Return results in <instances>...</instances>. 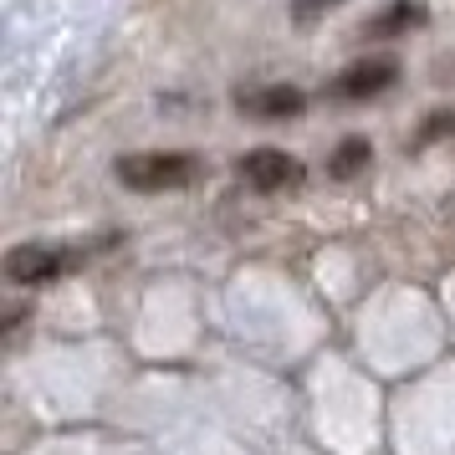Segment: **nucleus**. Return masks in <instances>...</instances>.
Wrapping results in <instances>:
<instances>
[{"label":"nucleus","mask_w":455,"mask_h":455,"mask_svg":"<svg viewBox=\"0 0 455 455\" xmlns=\"http://www.w3.org/2000/svg\"><path fill=\"white\" fill-rule=\"evenodd\" d=\"M241 174H246V185H256V189H287V185L302 180V164H297L291 154H282V148H256V154L241 159Z\"/></svg>","instance_id":"7ed1b4c3"},{"label":"nucleus","mask_w":455,"mask_h":455,"mask_svg":"<svg viewBox=\"0 0 455 455\" xmlns=\"http://www.w3.org/2000/svg\"><path fill=\"white\" fill-rule=\"evenodd\" d=\"M394 72H399L394 62H353L348 72L338 77V92H343V98H373V92H384V87L394 83Z\"/></svg>","instance_id":"423d86ee"},{"label":"nucleus","mask_w":455,"mask_h":455,"mask_svg":"<svg viewBox=\"0 0 455 455\" xmlns=\"http://www.w3.org/2000/svg\"><path fill=\"white\" fill-rule=\"evenodd\" d=\"M67 271V256L52 246H11L5 251V282H16V287H46V282H57Z\"/></svg>","instance_id":"f03ea898"},{"label":"nucleus","mask_w":455,"mask_h":455,"mask_svg":"<svg viewBox=\"0 0 455 455\" xmlns=\"http://www.w3.org/2000/svg\"><path fill=\"white\" fill-rule=\"evenodd\" d=\"M369 159H373L369 139H343L338 154H332V180H353L358 169H369Z\"/></svg>","instance_id":"0eeeda50"},{"label":"nucleus","mask_w":455,"mask_h":455,"mask_svg":"<svg viewBox=\"0 0 455 455\" xmlns=\"http://www.w3.org/2000/svg\"><path fill=\"white\" fill-rule=\"evenodd\" d=\"M118 180L128 189H144V195L180 189L195 180V154H128V159H118Z\"/></svg>","instance_id":"f257e3e1"},{"label":"nucleus","mask_w":455,"mask_h":455,"mask_svg":"<svg viewBox=\"0 0 455 455\" xmlns=\"http://www.w3.org/2000/svg\"><path fill=\"white\" fill-rule=\"evenodd\" d=\"M414 26H425V5H419V0H389L379 16H369V21H363V36H373V42H389V36H410Z\"/></svg>","instance_id":"20e7f679"},{"label":"nucleus","mask_w":455,"mask_h":455,"mask_svg":"<svg viewBox=\"0 0 455 455\" xmlns=\"http://www.w3.org/2000/svg\"><path fill=\"white\" fill-rule=\"evenodd\" d=\"M235 103L246 108L251 118H297L307 98L297 87H256V92H235Z\"/></svg>","instance_id":"39448f33"},{"label":"nucleus","mask_w":455,"mask_h":455,"mask_svg":"<svg viewBox=\"0 0 455 455\" xmlns=\"http://www.w3.org/2000/svg\"><path fill=\"white\" fill-rule=\"evenodd\" d=\"M328 5H338V0H291V11L307 21V16H317V11H328Z\"/></svg>","instance_id":"6e6552de"}]
</instances>
